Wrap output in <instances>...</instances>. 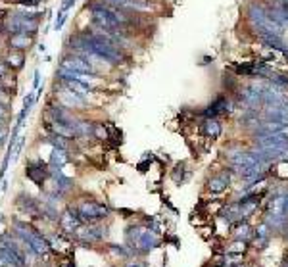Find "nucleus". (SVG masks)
I'll use <instances>...</instances> for the list:
<instances>
[{
	"label": "nucleus",
	"mask_w": 288,
	"mask_h": 267,
	"mask_svg": "<svg viewBox=\"0 0 288 267\" xmlns=\"http://www.w3.org/2000/svg\"><path fill=\"white\" fill-rule=\"evenodd\" d=\"M246 19L256 33L267 31V33H275V35H285V27H281L273 17L267 14V8L259 2H250L246 6Z\"/></svg>",
	"instance_id": "obj_1"
},
{
	"label": "nucleus",
	"mask_w": 288,
	"mask_h": 267,
	"mask_svg": "<svg viewBox=\"0 0 288 267\" xmlns=\"http://www.w3.org/2000/svg\"><path fill=\"white\" fill-rule=\"evenodd\" d=\"M127 244L133 250V254H148L156 246H159V237L156 235V231L143 227V225L129 227L127 229Z\"/></svg>",
	"instance_id": "obj_2"
},
{
	"label": "nucleus",
	"mask_w": 288,
	"mask_h": 267,
	"mask_svg": "<svg viewBox=\"0 0 288 267\" xmlns=\"http://www.w3.org/2000/svg\"><path fill=\"white\" fill-rule=\"evenodd\" d=\"M6 33L14 35V33H29V35H37L39 25H41V15L29 14V12H12L6 15L4 19Z\"/></svg>",
	"instance_id": "obj_3"
},
{
	"label": "nucleus",
	"mask_w": 288,
	"mask_h": 267,
	"mask_svg": "<svg viewBox=\"0 0 288 267\" xmlns=\"http://www.w3.org/2000/svg\"><path fill=\"white\" fill-rule=\"evenodd\" d=\"M14 229H15V233L23 238L29 246H31V250L37 252V256H44V254H48V250H50V242H48L41 233H37L31 225L21 223V221H15Z\"/></svg>",
	"instance_id": "obj_4"
},
{
	"label": "nucleus",
	"mask_w": 288,
	"mask_h": 267,
	"mask_svg": "<svg viewBox=\"0 0 288 267\" xmlns=\"http://www.w3.org/2000/svg\"><path fill=\"white\" fill-rule=\"evenodd\" d=\"M77 211H79V217L83 219V223H94L100 221L104 217L110 215V208L104 206V204H98V202H92V200H85L77 206Z\"/></svg>",
	"instance_id": "obj_5"
},
{
	"label": "nucleus",
	"mask_w": 288,
	"mask_h": 267,
	"mask_svg": "<svg viewBox=\"0 0 288 267\" xmlns=\"http://www.w3.org/2000/svg\"><path fill=\"white\" fill-rule=\"evenodd\" d=\"M62 67H68V69H73V71H79V73H86V75H98L100 69L90 62V60L83 58L75 52H68L64 58H62Z\"/></svg>",
	"instance_id": "obj_6"
},
{
	"label": "nucleus",
	"mask_w": 288,
	"mask_h": 267,
	"mask_svg": "<svg viewBox=\"0 0 288 267\" xmlns=\"http://www.w3.org/2000/svg\"><path fill=\"white\" fill-rule=\"evenodd\" d=\"M232 100L225 94H219L212 104H208L202 110V118H219V116H229L232 114Z\"/></svg>",
	"instance_id": "obj_7"
},
{
	"label": "nucleus",
	"mask_w": 288,
	"mask_h": 267,
	"mask_svg": "<svg viewBox=\"0 0 288 267\" xmlns=\"http://www.w3.org/2000/svg\"><path fill=\"white\" fill-rule=\"evenodd\" d=\"M83 225V219L79 217V211L77 208H68L62 215H60V227L64 233H70V235H75V231Z\"/></svg>",
	"instance_id": "obj_8"
},
{
	"label": "nucleus",
	"mask_w": 288,
	"mask_h": 267,
	"mask_svg": "<svg viewBox=\"0 0 288 267\" xmlns=\"http://www.w3.org/2000/svg\"><path fill=\"white\" fill-rule=\"evenodd\" d=\"M256 39H258L263 46L273 48V50L281 52V54H285L287 48H288V43L285 41L283 35H275V33H267V31H263V33H256Z\"/></svg>",
	"instance_id": "obj_9"
},
{
	"label": "nucleus",
	"mask_w": 288,
	"mask_h": 267,
	"mask_svg": "<svg viewBox=\"0 0 288 267\" xmlns=\"http://www.w3.org/2000/svg\"><path fill=\"white\" fill-rule=\"evenodd\" d=\"M60 104L64 108H81L86 104V98L60 83Z\"/></svg>",
	"instance_id": "obj_10"
},
{
	"label": "nucleus",
	"mask_w": 288,
	"mask_h": 267,
	"mask_svg": "<svg viewBox=\"0 0 288 267\" xmlns=\"http://www.w3.org/2000/svg\"><path fill=\"white\" fill-rule=\"evenodd\" d=\"M35 43V35H29V33H14V35H8L6 39V45L8 50H29Z\"/></svg>",
	"instance_id": "obj_11"
},
{
	"label": "nucleus",
	"mask_w": 288,
	"mask_h": 267,
	"mask_svg": "<svg viewBox=\"0 0 288 267\" xmlns=\"http://www.w3.org/2000/svg\"><path fill=\"white\" fill-rule=\"evenodd\" d=\"M229 185H230V171H221V173H217V175L208 179L206 189H208L210 193L219 194V193H223V191H227Z\"/></svg>",
	"instance_id": "obj_12"
},
{
	"label": "nucleus",
	"mask_w": 288,
	"mask_h": 267,
	"mask_svg": "<svg viewBox=\"0 0 288 267\" xmlns=\"http://www.w3.org/2000/svg\"><path fill=\"white\" fill-rule=\"evenodd\" d=\"M200 133L206 136V138H212V140H216L221 136L223 133V123L219 121V118H204L200 125Z\"/></svg>",
	"instance_id": "obj_13"
},
{
	"label": "nucleus",
	"mask_w": 288,
	"mask_h": 267,
	"mask_svg": "<svg viewBox=\"0 0 288 267\" xmlns=\"http://www.w3.org/2000/svg\"><path fill=\"white\" fill-rule=\"evenodd\" d=\"M75 237L79 238L81 242H85V244H90V242L102 240V238L106 237V233H104L102 227H79L75 231Z\"/></svg>",
	"instance_id": "obj_14"
},
{
	"label": "nucleus",
	"mask_w": 288,
	"mask_h": 267,
	"mask_svg": "<svg viewBox=\"0 0 288 267\" xmlns=\"http://www.w3.org/2000/svg\"><path fill=\"white\" fill-rule=\"evenodd\" d=\"M271 237H273V231L269 229V225H267V223L261 221L258 227L254 229V244H256L254 248H256V250H263V248L269 244Z\"/></svg>",
	"instance_id": "obj_15"
},
{
	"label": "nucleus",
	"mask_w": 288,
	"mask_h": 267,
	"mask_svg": "<svg viewBox=\"0 0 288 267\" xmlns=\"http://www.w3.org/2000/svg\"><path fill=\"white\" fill-rule=\"evenodd\" d=\"M25 175H27L35 185L43 187L44 179L48 175V169H46V165H44L43 162H31V163H27V167H25Z\"/></svg>",
	"instance_id": "obj_16"
},
{
	"label": "nucleus",
	"mask_w": 288,
	"mask_h": 267,
	"mask_svg": "<svg viewBox=\"0 0 288 267\" xmlns=\"http://www.w3.org/2000/svg\"><path fill=\"white\" fill-rule=\"evenodd\" d=\"M219 215H221V219H225L229 225H234V223H238V221H244V219H242V206H240L238 200L227 204L225 208L221 209Z\"/></svg>",
	"instance_id": "obj_17"
},
{
	"label": "nucleus",
	"mask_w": 288,
	"mask_h": 267,
	"mask_svg": "<svg viewBox=\"0 0 288 267\" xmlns=\"http://www.w3.org/2000/svg\"><path fill=\"white\" fill-rule=\"evenodd\" d=\"M75 138H94V123L85 119H75L72 123Z\"/></svg>",
	"instance_id": "obj_18"
},
{
	"label": "nucleus",
	"mask_w": 288,
	"mask_h": 267,
	"mask_svg": "<svg viewBox=\"0 0 288 267\" xmlns=\"http://www.w3.org/2000/svg\"><path fill=\"white\" fill-rule=\"evenodd\" d=\"M2 62L8 66V69L19 71L25 64V52L23 50H8V54L2 58Z\"/></svg>",
	"instance_id": "obj_19"
},
{
	"label": "nucleus",
	"mask_w": 288,
	"mask_h": 267,
	"mask_svg": "<svg viewBox=\"0 0 288 267\" xmlns=\"http://www.w3.org/2000/svg\"><path fill=\"white\" fill-rule=\"evenodd\" d=\"M232 237L236 240H246L252 242L254 240V227L248 221H238L232 225Z\"/></svg>",
	"instance_id": "obj_20"
},
{
	"label": "nucleus",
	"mask_w": 288,
	"mask_h": 267,
	"mask_svg": "<svg viewBox=\"0 0 288 267\" xmlns=\"http://www.w3.org/2000/svg\"><path fill=\"white\" fill-rule=\"evenodd\" d=\"M15 204H17V208H21L29 215H39V211H41L37 200H33L31 196H25V194H19L17 200H15Z\"/></svg>",
	"instance_id": "obj_21"
},
{
	"label": "nucleus",
	"mask_w": 288,
	"mask_h": 267,
	"mask_svg": "<svg viewBox=\"0 0 288 267\" xmlns=\"http://www.w3.org/2000/svg\"><path fill=\"white\" fill-rule=\"evenodd\" d=\"M188 177H190V169H187V163L181 162L175 165V169L171 171V179L177 183V185H183V183H187Z\"/></svg>",
	"instance_id": "obj_22"
},
{
	"label": "nucleus",
	"mask_w": 288,
	"mask_h": 267,
	"mask_svg": "<svg viewBox=\"0 0 288 267\" xmlns=\"http://www.w3.org/2000/svg\"><path fill=\"white\" fill-rule=\"evenodd\" d=\"M66 163H68V150H60V148L52 150L50 165H52V167H58V169H62Z\"/></svg>",
	"instance_id": "obj_23"
},
{
	"label": "nucleus",
	"mask_w": 288,
	"mask_h": 267,
	"mask_svg": "<svg viewBox=\"0 0 288 267\" xmlns=\"http://www.w3.org/2000/svg\"><path fill=\"white\" fill-rule=\"evenodd\" d=\"M248 248H250V242H246V240H232L229 246L225 248V252L227 254H238V256H244L248 252Z\"/></svg>",
	"instance_id": "obj_24"
},
{
	"label": "nucleus",
	"mask_w": 288,
	"mask_h": 267,
	"mask_svg": "<svg viewBox=\"0 0 288 267\" xmlns=\"http://www.w3.org/2000/svg\"><path fill=\"white\" fill-rule=\"evenodd\" d=\"M54 148H60V150H70V142H68V138L66 136H60V134H50L48 138H46Z\"/></svg>",
	"instance_id": "obj_25"
},
{
	"label": "nucleus",
	"mask_w": 288,
	"mask_h": 267,
	"mask_svg": "<svg viewBox=\"0 0 288 267\" xmlns=\"http://www.w3.org/2000/svg\"><path fill=\"white\" fill-rule=\"evenodd\" d=\"M273 85H277L279 89H283L285 92H288V75H283V73H277L275 71L273 75H271V79H269Z\"/></svg>",
	"instance_id": "obj_26"
},
{
	"label": "nucleus",
	"mask_w": 288,
	"mask_h": 267,
	"mask_svg": "<svg viewBox=\"0 0 288 267\" xmlns=\"http://www.w3.org/2000/svg\"><path fill=\"white\" fill-rule=\"evenodd\" d=\"M94 138L98 140H108L110 138V129L104 123H94Z\"/></svg>",
	"instance_id": "obj_27"
},
{
	"label": "nucleus",
	"mask_w": 288,
	"mask_h": 267,
	"mask_svg": "<svg viewBox=\"0 0 288 267\" xmlns=\"http://www.w3.org/2000/svg\"><path fill=\"white\" fill-rule=\"evenodd\" d=\"M223 87H225L227 90H236L238 89V83H236L234 75H225V77H223Z\"/></svg>",
	"instance_id": "obj_28"
},
{
	"label": "nucleus",
	"mask_w": 288,
	"mask_h": 267,
	"mask_svg": "<svg viewBox=\"0 0 288 267\" xmlns=\"http://www.w3.org/2000/svg\"><path fill=\"white\" fill-rule=\"evenodd\" d=\"M66 21H68V12H58V17H56V21H54V29L60 31L64 27Z\"/></svg>",
	"instance_id": "obj_29"
},
{
	"label": "nucleus",
	"mask_w": 288,
	"mask_h": 267,
	"mask_svg": "<svg viewBox=\"0 0 288 267\" xmlns=\"http://www.w3.org/2000/svg\"><path fill=\"white\" fill-rule=\"evenodd\" d=\"M39 83H41V71L37 69V71H35V79H33V87L39 89Z\"/></svg>",
	"instance_id": "obj_30"
},
{
	"label": "nucleus",
	"mask_w": 288,
	"mask_h": 267,
	"mask_svg": "<svg viewBox=\"0 0 288 267\" xmlns=\"http://www.w3.org/2000/svg\"><path fill=\"white\" fill-rule=\"evenodd\" d=\"M125 267H146V264H143V262H129Z\"/></svg>",
	"instance_id": "obj_31"
},
{
	"label": "nucleus",
	"mask_w": 288,
	"mask_h": 267,
	"mask_svg": "<svg viewBox=\"0 0 288 267\" xmlns=\"http://www.w3.org/2000/svg\"><path fill=\"white\" fill-rule=\"evenodd\" d=\"M19 2H21L23 6H25V4H27V6H31V4H37V2H43V0H19Z\"/></svg>",
	"instance_id": "obj_32"
},
{
	"label": "nucleus",
	"mask_w": 288,
	"mask_h": 267,
	"mask_svg": "<svg viewBox=\"0 0 288 267\" xmlns=\"http://www.w3.org/2000/svg\"><path fill=\"white\" fill-rule=\"evenodd\" d=\"M283 8H285V14H287V17H288V0L283 2Z\"/></svg>",
	"instance_id": "obj_33"
},
{
	"label": "nucleus",
	"mask_w": 288,
	"mask_h": 267,
	"mask_svg": "<svg viewBox=\"0 0 288 267\" xmlns=\"http://www.w3.org/2000/svg\"><path fill=\"white\" fill-rule=\"evenodd\" d=\"M4 114H6V108L0 104V118H4Z\"/></svg>",
	"instance_id": "obj_34"
},
{
	"label": "nucleus",
	"mask_w": 288,
	"mask_h": 267,
	"mask_svg": "<svg viewBox=\"0 0 288 267\" xmlns=\"http://www.w3.org/2000/svg\"><path fill=\"white\" fill-rule=\"evenodd\" d=\"M281 267H288V258L285 260V262H283V264H281Z\"/></svg>",
	"instance_id": "obj_35"
},
{
	"label": "nucleus",
	"mask_w": 288,
	"mask_h": 267,
	"mask_svg": "<svg viewBox=\"0 0 288 267\" xmlns=\"http://www.w3.org/2000/svg\"><path fill=\"white\" fill-rule=\"evenodd\" d=\"M2 136H4V133H0V144H2V142H4V138H2Z\"/></svg>",
	"instance_id": "obj_36"
},
{
	"label": "nucleus",
	"mask_w": 288,
	"mask_h": 267,
	"mask_svg": "<svg viewBox=\"0 0 288 267\" xmlns=\"http://www.w3.org/2000/svg\"><path fill=\"white\" fill-rule=\"evenodd\" d=\"M60 267H72V266H70V264H62Z\"/></svg>",
	"instance_id": "obj_37"
},
{
	"label": "nucleus",
	"mask_w": 288,
	"mask_h": 267,
	"mask_svg": "<svg viewBox=\"0 0 288 267\" xmlns=\"http://www.w3.org/2000/svg\"><path fill=\"white\" fill-rule=\"evenodd\" d=\"M285 237H287V240H288V229L285 231Z\"/></svg>",
	"instance_id": "obj_38"
},
{
	"label": "nucleus",
	"mask_w": 288,
	"mask_h": 267,
	"mask_svg": "<svg viewBox=\"0 0 288 267\" xmlns=\"http://www.w3.org/2000/svg\"><path fill=\"white\" fill-rule=\"evenodd\" d=\"M212 267H216V266H212Z\"/></svg>",
	"instance_id": "obj_39"
}]
</instances>
